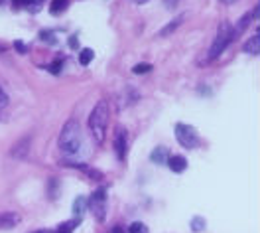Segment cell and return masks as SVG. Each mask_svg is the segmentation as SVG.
<instances>
[{
    "label": "cell",
    "instance_id": "cell-4",
    "mask_svg": "<svg viewBox=\"0 0 260 233\" xmlns=\"http://www.w3.org/2000/svg\"><path fill=\"white\" fill-rule=\"evenodd\" d=\"M87 206L99 223H105V219H107V190L105 188L95 190L91 194V198L87 200Z\"/></svg>",
    "mask_w": 260,
    "mask_h": 233
},
{
    "label": "cell",
    "instance_id": "cell-9",
    "mask_svg": "<svg viewBox=\"0 0 260 233\" xmlns=\"http://www.w3.org/2000/svg\"><path fill=\"white\" fill-rule=\"evenodd\" d=\"M20 223V215L14 212H4L0 213V229H12Z\"/></svg>",
    "mask_w": 260,
    "mask_h": 233
},
{
    "label": "cell",
    "instance_id": "cell-12",
    "mask_svg": "<svg viewBox=\"0 0 260 233\" xmlns=\"http://www.w3.org/2000/svg\"><path fill=\"white\" fill-rule=\"evenodd\" d=\"M87 210H89V206H87V198H85V196H79V198L75 200V204H73V215L79 217V219H83V215H85Z\"/></svg>",
    "mask_w": 260,
    "mask_h": 233
},
{
    "label": "cell",
    "instance_id": "cell-8",
    "mask_svg": "<svg viewBox=\"0 0 260 233\" xmlns=\"http://www.w3.org/2000/svg\"><path fill=\"white\" fill-rule=\"evenodd\" d=\"M10 154H12V158H18V160L26 158L30 154V136H26V138H22L20 143H16Z\"/></svg>",
    "mask_w": 260,
    "mask_h": 233
},
{
    "label": "cell",
    "instance_id": "cell-16",
    "mask_svg": "<svg viewBox=\"0 0 260 233\" xmlns=\"http://www.w3.org/2000/svg\"><path fill=\"white\" fill-rule=\"evenodd\" d=\"M58 184H60V182H58L56 178H51V180L47 182V194H49V198H58V188H60Z\"/></svg>",
    "mask_w": 260,
    "mask_h": 233
},
{
    "label": "cell",
    "instance_id": "cell-26",
    "mask_svg": "<svg viewBox=\"0 0 260 233\" xmlns=\"http://www.w3.org/2000/svg\"><path fill=\"white\" fill-rule=\"evenodd\" d=\"M69 45H71L73 50L77 48V36H71V40H69Z\"/></svg>",
    "mask_w": 260,
    "mask_h": 233
},
{
    "label": "cell",
    "instance_id": "cell-14",
    "mask_svg": "<svg viewBox=\"0 0 260 233\" xmlns=\"http://www.w3.org/2000/svg\"><path fill=\"white\" fill-rule=\"evenodd\" d=\"M79 223H81L79 217H73V219H69V221H63V223L58 227V233H71Z\"/></svg>",
    "mask_w": 260,
    "mask_h": 233
},
{
    "label": "cell",
    "instance_id": "cell-10",
    "mask_svg": "<svg viewBox=\"0 0 260 233\" xmlns=\"http://www.w3.org/2000/svg\"><path fill=\"white\" fill-rule=\"evenodd\" d=\"M150 160H152L154 164H164V162L168 160V148H166V147H156V148L152 150Z\"/></svg>",
    "mask_w": 260,
    "mask_h": 233
},
{
    "label": "cell",
    "instance_id": "cell-13",
    "mask_svg": "<svg viewBox=\"0 0 260 233\" xmlns=\"http://www.w3.org/2000/svg\"><path fill=\"white\" fill-rule=\"evenodd\" d=\"M69 6V0H51L49 4V12L54 16H60L61 12H65V8Z\"/></svg>",
    "mask_w": 260,
    "mask_h": 233
},
{
    "label": "cell",
    "instance_id": "cell-1",
    "mask_svg": "<svg viewBox=\"0 0 260 233\" xmlns=\"http://www.w3.org/2000/svg\"><path fill=\"white\" fill-rule=\"evenodd\" d=\"M58 145H60V150L67 156H77L81 152V148H83V130H81L77 121L65 123V127L60 132Z\"/></svg>",
    "mask_w": 260,
    "mask_h": 233
},
{
    "label": "cell",
    "instance_id": "cell-28",
    "mask_svg": "<svg viewBox=\"0 0 260 233\" xmlns=\"http://www.w3.org/2000/svg\"><path fill=\"white\" fill-rule=\"evenodd\" d=\"M111 233H122V227H115V229H111Z\"/></svg>",
    "mask_w": 260,
    "mask_h": 233
},
{
    "label": "cell",
    "instance_id": "cell-18",
    "mask_svg": "<svg viewBox=\"0 0 260 233\" xmlns=\"http://www.w3.org/2000/svg\"><path fill=\"white\" fill-rule=\"evenodd\" d=\"M128 233H148V227H146L142 221H134V223L128 227Z\"/></svg>",
    "mask_w": 260,
    "mask_h": 233
},
{
    "label": "cell",
    "instance_id": "cell-15",
    "mask_svg": "<svg viewBox=\"0 0 260 233\" xmlns=\"http://www.w3.org/2000/svg\"><path fill=\"white\" fill-rule=\"evenodd\" d=\"M93 58H95V52H93L91 48H85V50H81V54H79V64H81V65H89Z\"/></svg>",
    "mask_w": 260,
    "mask_h": 233
},
{
    "label": "cell",
    "instance_id": "cell-27",
    "mask_svg": "<svg viewBox=\"0 0 260 233\" xmlns=\"http://www.w3.org/2000/svg\"><path fill=\"white\" fill-rule=\"evenodd\" d=\"M36 233H58V231H51V229H40V231H36Z\"/></svg>",
    "mask_w": 260,
    "mask_h": 233
},
{
    "label": "cell",
    "instance_id": "cell-19",
    "mask_svg": "<svg viewBox=\"0 0 260 233\" xmlns=\"http://www.w3.org/2000/svg\"><path fill=\"white\" fill-rule=\"evenodd\" d=\"M150 71H152V65H150V64H138V65H134V67H132V73H136V75L150 73Z\"/></svg>",
    "mask_w": 260,
    "mask_h": 233
},
{
    "label": "cell",
    "instance_id": "cell-21",
    "mask_svg": "<svg viewBox=\"0 0 260 233\" xmlns=\"http://www.w3.org/2000/svg\"><path fill=\"white\" fill-rule=\"evenodd\" d=\"M8 103H10V99H8V95H6V91H4L2 87H0V111L6 109Z\"/></svg>",
    "mask_w": 260,
    "mask_h": 233
},
{
    "label": "cell",
    "instance_id": "cell-22",
    "mask_svg": "<svg viewBox=\"0 0 260 233\" xmlns=\"http://www.w3.org/2000/svg\"><path fill=\"white\" fill-rule=\"evenodd\" d=\"M61 64H63L61 60H56L54 64H51V65H49V71H51V73H54V75H60V71H61Z\"/></svg>",
    "mask_w": 260,
    "mask_h": 233
},
{
    "label": "cell",
    "instance_id": "cell-31",
    "mask_svg": "<svg viewBox=\"0 0 260 233\" xmlns=\"http://www.w3.org/2000/svg\"><path fill=\"white\" fill-rule=\"evenodd\" d=\"M0 4H2V0H0Z\"/></svg>",
    "mask_w": 260,
    "mask_h": 233
},
{
    "label": "cell",
    "instance_id": "cell-3",
    "mask_svg": "<svg viewBox=\"0 0 260 233\" xmlns=\"http://www.w3.org/2000/svg\"><path fill=\"white\" fill-rule=\"evenodd\" d=\"M233 42V26L229 24V22H223L221 26H219V32H217V38H215V42H213V45H211V50H209V60L207 62H215L227 48H229V43Z\"/></svg>",
    "mask_w": 260,
    "mask_h": 233
},
{
    "label": "cell",
    "instance_id": "cell-23",
    "mask_svg": "<svg viewBox=\"0 0 260 233\" xmlns=\"http://www.w3.org/2000/svg\"><path fill=\"white\" fill-rule=\"evenodd\" d=\"M40 38H41V40H47V42H51V43H56V36L51 34V32H41Z\"/></svg>",
    "mask_w": 260,
    "mask_h": 233
},
{
    "label": "cell",
    "instance_id": "cell-7",
    "mask_svg": "<svg viewBox=\"0 0 260 233\" xmlns=\"http://www.w3.org/2000/svg\"><path fill=\"white\" fill-rule=\"evenodd\" d=\"M166 164H168V168H170L174 174H183V172L187 170V160H185L183 156H180V154H172V156H168Z\"/></svg>",
    "mask_w": 260,
    "mask_h": 233
},
{
    "label": "cell",
    "instance_id": "cell-25",
    "mask_svg": "<svg viewBox=\"0 0 260 233\" xmlns=\"http://www.w3.org/2000/svg\"><path fill=\"white\" fill-rule=\"evenodd\" d=\"M164 2H166L168 8H176V4L180 2V0H164Z\"/></svg>",
    "mask_w": 260,
    "mask_h": 233
},
{
    "label": "cell",
    "instance_id": "cell-20",
    "mask_svg": "<svg viewBox=\"0 0 260 233\" xmlns=\"http://www.w3.org/2000/svg\"><path fill=\"white\" fill-rule=\"evenodd\" d=\"M180 24H181V16H180L178 20H174V22H170V24H168V26H166V28H164V30L160 32V36H168V34H170V32H174V30H176V28H178Z\"/></svg>",
    "mask_w": 260,
    "mask_h": 233
},
{
    "label": "cell",
    "instance_id": "cell-2",
    "mask_svg": "<svg viewBox=\"0 0 260 233\" xmlns=\"http://www.w3.org/2000/svg\"><path fill=\"white\" fill-rule=\"evenodd\" d=\"M107 127H109V103L99 101L89 115V130L97 145H102V141H105Z\"/></svg>",
    "mask_w": 260,
    "mask_h": 233
},
{
    "label": "cell",
    "instance_id": "cell-29",
    "mask_svg": "<svg viewBox=\"0 0 260 233\" xmlns=\"http://www.w3.org/2000/svg\"><path fill=\"white\" fill-rule=\"evenodd\" d=\"M221 2H225V4H233V2H237V0H221Z\"/></svg>",
    "mask_w": 260,
    "mask_h": 233
},
{
    "label": "cell",
    "instance_id": "cell-30",
    "mask_svg": "<svg viewBox=\"0 0 260 233\" xmlns=\"http://www.w3.org/2000/svg\"><path fill=\"white\" fill-rule=\"evenodd\" d=\"M136 2H138V4H144V2H150V0H136Z\"/></svg>",
    "mask_w": 260,
    "mask_h": 233
},
{
    "label": "cell",
    "instance_id": "cell-6",
    "mask_svg": "<svg viewBox=\"0 0 260 233\" xmlns=\"http://www.w3.org/2000/svg\"><path fill=\"white\" fill-rule=\"evenodd\" d=\"M126 148H128V132L124 128H119L117 136H115V152H117L119 160L126 158Z\"/></svg>",
    "mask_w": 260,
    "mask_h": 233
},
{
    "label": "cell",
    "instance_id": "cell-11",
    "mask_svg": "<svg viewBox=\"0 0 260 233\" xmlns=\"http://www.w3.org/2000/svg\"><path fill=\"white\" fill-rule=\"evenodd\" d=\"M244 52L250 54V56H258L260 54V36L258 34H254V38H250L244 43Z\"/></svg>",
    "mask_w": 260,
    "mask_h": 233
},
{
    "label": "cell",
    "instance_id": "cell-5",
    "mask_svg": "<svg viewBox=\"0 0 260 233\" xmlns=\"http://www.w3.org/2000/svg\"><path fill=\"white\" fill-rule=\"evenodd\" d=\"M176 138L178 143L183 147V148H197L199 147V134L197 130L191 127V125H185V123H178L176 125Z\"/></svg>",
    "mask_w": 260,
    "mask_h": 233
},
{
    "label": "cell",
    "instance_id": "cell-24",
    "mask_svg": "<svg viewBox=\"0 0 260 233\" xmlns=\"http://www.w3.org/2000/svg\"><path fill=\"white\" fill-rule=\"evenodd\" d=\"M14 48H16V52H20V54H26V52H28V48L24 45V42H14Z\"/></svg>",
    "mask_w": 260,
    "mask_h": 233
},
{
    "label": "cell",
    "instance_id": "cell-17",
    "mask_svg": "<svg viewBox=\"0 0 260 233\" xmlns=\"http://www.w3.org/2000/svg\"><path fill=\"white\" fill-rule=\"evenodd\" d=\"M203 229H205V219H203V217H193V219H191V231L201 233Z\"/></svg>",
    "mask_w": 260,
    "mask_h": 233
}]
</instances>
